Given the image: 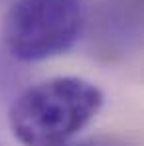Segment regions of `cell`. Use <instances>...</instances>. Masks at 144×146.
I'll return each mask as SVG.
<instances>
[{"label":"cell","mask_w":144,"mask_h":146,"mask_svg":"<svg viewBox=\"0 0 144 146\" xmlns=\"http://www.w3.org/2000/svg\"><path fill=\"white\" fill-rule=\"evenodd\" d=\"M103 91L81 77H51L14 99L8 121L24 146H65L97 117Z\"/></svg>","instance_id":"obj_1"},{"label":"cell","mask_w":144,"mask_h":146,"mask_svg":"<svg viewBox=\"0 0 144 146\" xmlns=\"http://www.w3.org/2000/svg\"><path fill=\"white\" fill-rule=\"evenodd\" d=\"M85 28L83 0H18L4 22V42L18 61H42L77 44Z\"/></svg>","instance_id":"obj_2"},{"label":"cell","mask_w":144,"mask_h":146,"mask_svg":"<svg viewBox=\"0 0 144 146\" xmlns=\"http://www.w3.org/2000/svg\"><path fill=\"white\" fill-rule=\"evenodd\" d=\"M83 146H113V144H101V142H95V144H83Z\"/></svg>","instance_id":"obj_3"}]
</instances>
